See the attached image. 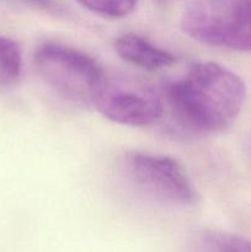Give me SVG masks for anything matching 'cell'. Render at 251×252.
<instances>
[{
  "instance_id": "1",
  "label": "cell",
  "mask_w": 251,
  "mask_h": 252,
  "mask_svg": "<svg viewBox=\"0 0 251 252\" xmlns=\"http://www.w3.org/2000/svg\"><path fill=\"white\" fill-rule=\"evenodd\" d=\"M172 116L186 129L216 133L234 123L246 98V86L230 69L213 62L194 64L185 78L165 88Z\"/></svg>"
},
{
  "instance_id": "2",
  "label": "cell",
  "mask_w": 251,
  "mask_h": 252,
  "mask_svg": "<svg viewBox=\"0 0 251 252\" xmlns=\"http://www.w3.org/2000/svg\"><path fill=\"white\" fill-rule=\"evenodd\" d=\"M33 61L42 80L64 100L78 105H93L106 80L93 57L64 44H41Z\"/></svg>"
},
{
  "instance_id": "3",
  "label": "cell",
  "mask_w": 251,
  "mask_h": 252,
  "mask_svg": "<svg viewBox=\"0 0 251 252\" xmlns=\"http://www.w3.org/2000/svg\"><path fill=\"white\" fill-rule=\"evenodd\" d=\"M186 34L203 44L251 51V0H198L181 19Z\"/></svg>"
},
{
  "instance_id": "4",
  "label": "cell",
  "mask_w": 251,
  "mask_h": 252,
  "mask_svg": "<svg viewBox=\"0 0 251 252\" xmlns=\"http://www.w3.org/2000/svg\"><path fill=\"white\" fill-rule=\"evenodd\" d=\"M125 169L130 182L152 198L180 206L196 203L193 182L184 166L172 158L130 153L126 155Z\"/></svg>"
},
{
  "instance_id": "5",
  "label": "cell",
  "mask_w": 251,
  "mask_h": 252,
  "mask_svg": "<svg viewBox=\"0 0 251 252\" xmlns=\"http://www.w3.org/2000/svg\"><path fill=\"white\" fill-rule=\"evenodd\" d=\"M93 105L107 120L133 127L153 125L164 111L162 96L157 89L122 79L106 78Z\"/></svg>"
},
{
  "instance_id": "6",
  "label": "cell",
  "mask_w": 251,
  "mask_h": 252,
  "mask_svg": "<svg viewBox=\"0 0 251 252\" xmlns=\"http://www.w3.org/2000/svg\"><path fill=\"white\" fill-rule=\"evenodd\" d=\"M115 48L118 56L126 62L147 70L166 68L176 62V57L169 51L134 33H126L118 37L115 42Z\"/></svg>"
},
{
  "instance_id": "7",
  "label": "cell",
  "mask_w": 251,
  "mask_h": 252,
  "mask_svg": "<svg viewBox=\"0 0 251 252\" xmlns=\"http://www.w3.org/2000/svg\"><path fill=\"white\" fill-rule=\"evenodd\" d=\"M199 252H251V241L223 231H207L199 238Z\"/></svg>"
},
{
  "instance_id": "8",
  "label": "cell",
  "mask_w": 251,
  "mask_h": 252,
  "mask_svg": "<svg viewBox=\"0 0 251 252\" xmlns=\"http://www.w3.org/2000/svg\"><path fill=\"white\" fill-rule=\"evenodd\" d=\"M21 68L19 44L7 37H0V86L14 84L21 74Z\"/></svg>"
},
{
  "instance_id": "9",
  "label": "cell",
  "mask_w": 251,
  "mask_h": 252,
  "mask_svg": "<svg viewBox=\"0 0 251 252\" xmlns=\"http://www.w3.org/2000/svg\"><path fill=\"white\" fill-rule=\"evenodd\" d=\"M76 1L100 16L121 19L129 15L135 9L138 0H76Z\"/></svg>"
},
{
  "instance_id": "10",
  "label": "cell",
  "mask_w": 251,
  "mask_h": 252,
  "mask_svg": "<svg viewBox=\"0 0 251 252\" xmlns=\"http://www.w3.org/2000/svg\"><path fill=\"white\" fill-rule=\"evenodd\" d=\"M25 1L33 5V6L39 7V9L48 10V11H58L59 10V6L56 0H25Z\"/></svg>"
}]
</instances>
